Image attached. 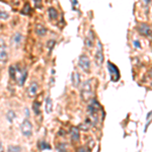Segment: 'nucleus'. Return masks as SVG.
I'll return each mask as SVG.
<instances>
[{"label": "nucleus", "instance_id": "f257e3e1", "mask_svg": "<svg viewBox=\"0 0 152 152\" xmlns=\"http://www.w3.org/2000/svg\"><path fill=\"white\" fill-rule=\"evenodd\" d=\"M9 74L19 86L24 84L28 77V70L26 68H19L18 65H11L9 67Z\"/></svg>", "mask_w": 152, "mask_h": 152}, {"label": "nucleus", "instance_id": "f03ea898", "mask_svg": "<svg viewBox=\"0 0 152 152\" xmlns=\"http://www.w3.org/2000/svg\"><path fill=\"white\" fill-rule=\"evenodd\" d=\"M80 95H81L83 100H88L92 96V87L90 80H86L82 84L81 90H80Z\"/></svg>", "mask_w": 152, "mask_h": 152}, {"label": "nucleus", "instance_id": "7ed1b4c3", "mask_svg": "<svg viewBox=\"0 0 152 152\" xmlns=\"http://www.w3.org/2000/svg\"><path fill=\"white\" fill-rule=\"evenodd\" d=\"M107 69L110 71V74H111L112 80L114 82H117L120 79V70L118 69V67L115 64H113L112 62H107Z\"/></svg>", "mask_w": 152, "mask_h": 152}, {"label": "nucleus", "instance_id": "20e7f679", "mask_svg": "<svg viewBox=\"0 0 152 152\" xmlns=\"http://www.w3.org/2000/svg\"><path fill=\"white\" fill-rule=\"evenodd\" d=\"M20 130H21L23 135H24V136H26V137L31 136V133H33V126H31V123L28 119L23 120V122L20 125Z\"/></svg>", "mask_w": 152, "mask_h": 152}, {"label": "nucleus", "instance_id": "39448f33", "mask_svg": "<svg viewBox=\"0 0 152 152\" xmlns=\"http://www.w3.org/2000/svg\"><path fill=\"white\" fill-rule=\"evenodd\" d=\"M104 50H102V45L100 42L97 43V50L96 53H95V63L97 65L100 66L104 63Z\"/></svg>", "mask_w": 152, "mask_h": 152}, {"label": "nucleus", "instance_id": "423d86ee", "mask_svg": "<svg viewBox=\"0 0 152 152\" xmlns=\"http://www.w3.org/2000/svg\"><path fill=\"white\" fill-rule=\"evenodd\" d=\"M78 63H79V66L80 68L85 71V72H88L90 69V61L89 59L86 55H81L79 57V61H78Z\"/></svg>", "mask_w": 152, "mask_h": 152}, {"label": "nucleus", "instance_id": "0eeeda50", "mask_svg": "<svg viewBox=\"0 0 152 152\" xmlns=\"http://www.w3.org/2000/svg\"><path fill=\"white\" fill-rule=\"evenodd\" d=\"M137 29H138L139 33H140L141 35H143V36L149 37V36H151V34H152L150 26H147V24H145V23L139 24V26L137 28Z\"/></svg>", "mask_w": 152, "mask_h": 152}, {"label": "nucleus", "instance_id": "6e6552de", "mask_svg": "<svg viewBox=\"0 0 152 152\" xmlns=\"http://www.w3.org/2000/svg\"><path fill=\"white\" fill-rule=\"evenodd\" d=\"M38 90H39V85L37 82H31L29 84V86L28 88V95L29 97H33L38 94Z\"/></svg>", "mask_w": 152, "mask_h": 152}, {"label": "nucleus", "instance_id": "1a4fd4ad", "mask_svg": "<svg viewBox=\"0 0 152 152\" xmlns=\"http://www.w3.org/2000/svg\"><path fill=\"white\" fill-rule=\"evenodd\" d=\"M8 58V54H7V50H6V46L4 45L3 43L0 45V61L1 62H5Z\"/></svg>", "mask_w": 152, "mask_h": 152}, {"label": "nucleus", "instance_id": "9d476101", "mask_svg": "<svg viewBox=\"0 0 152 152\" xmlns=\"http://www.w3.org/2000/svg\"><path fill=\"white\" fill-rule=\"evenodd\" d=\"M70 135H71V139H72V141H74V142L79 141V138H80V131L78 130L77 127H72V128H71Z\"/></svg>", "mask_w": 152, "mask_h": 152}, {"label": "nucleus", "instance_id": "9b49d317", "mask_svg": "<svg viewBox=\"0 0 152 152\" xmlns=\"http://www.w3.org/2000/svg\"><path fill=\"white\" fill-rule=\"evenodd\" d=\"M21 40H23V36L19 33H15L11 38V44L14 47H18V46H19V44L21 43Z\"/></svg>", "mask_w": 152, "mask_h": 152}, {"label": "nucleus", "instance_id": "f8f14e48", "mask_svg": "<svg viewBox=\"0 0 152 152\" xmlns=\"http://www.w3.org/2000/svg\"><path fill=\"white\" fill-rule=\"evenodd\" d=\"M36 33H37V35L43 37V36L46 35V33H47V28H46L45 26H43V24H37Z\"/></svg>", "mask_w": 152, "mask_h": 152}, {"label": "nucleus", "instance_id": "ddd939ff", "mask_svg": "<svg viewBox=\"0 0 152 152\" xmlns=\"http://www.w3.org/2000/svg\"><path fill=\"white\" fill-rule=\"evenodd\" d=\"M89 35L87 36V38H86V40H85V44H86V46L87 47H89V48H91L92 46H94V33H92L91 31H89Z\"/></svg>", "mask_w": 152, "mask_h": 152}, {"label": "nucleus", "instance_id": "4468645a", "mask_svg": "<svg viewBox=\"0 0 152 152\" xmlns=\"http://www.w3.org/2000/svg\"><path fill=\"white\" fill-rule=\"evenodd\" d=\"M80 83V76L77 72L72 73V85L74 87H77Z\"/></svg>", "mask_w": 152, "mask_h": 152}, {"label": "nucleus", "instance_id": "2eb2a0df", "mask_svg": "<svg viewBox=\"0 0 152 152\" xmlns=\"http://www.w3.org/2000/svg\"><path fill=\"white\" fill-rule=\"evenodd\" d=\"M48 14H49V18L52 19V20L57 19V18H58V12L54 7H50V8L48 9Z\"/></svg>", "mask_w": 152, "mask_h": 152}, {"label": "nucleus", "instance_id": "dca6fc26", "mask_svg": "<svg viewBox=\"0 0 152 152\" xmlns=\"http://www.w3.org/2000/svg\"><path fill=\"white\" fill-rule=\"evenodd\" d=\"M53 110V104H52V99L50 96H48L46 99V113H51Z\"/></svg>", "mask_w": 152, "mask_h": 152}, {"label": "nucleus", "instance_id": "f3484780", "mask_svg": "<svg viewBox=\"0 0 152 152\" xmlns=\"http://www.w3.org/2000/svg\"><path fill=\"white\" fill-rule=\"evenodd\" d=\"M33 110H34V112H35L36 115H40V113H41V102H37V100H36V102H34Z\"/></svg>", "mask_w": 152, "mask_h": 152}, {"label": "nucleus", "instance_id": "a211bd4d", "mask_svg": "<svg viewBox=\"0 0 152 152\" xmlns=\"http://www.w3.org/2000/svg\"><path fill=\"white\" fill-rule=\"evenodd\" d=\"M31 7L29 5L28 3H26L23 8V10H21V13L24 14V15H28V14H31Z\"/></svg>", "mask_w": 152, "mask_h": 152}, {"label": "nucleus", "instance_id": "6ab92c4d", "mask_svg": "<svg viewBox=\"0 0 152 152\" xmlns=\"http://www.w3.org/2000/svg\"><path fill=\"white\" fill-rule=\"evenodd\" d=\"M39 146H40V149L41 150H46V149H51V146L50 144L47 143L46 141H41L40 143H39Z\"/></svg>", "mask_w": 152, "mask_h": 152}, {"label": "nucleus", "instance_id": "aec40b11", "mask_svg": "<svg viewBox=\"0 0 152 152\" xmlns=\"http://www.w3.org/2000/svg\"><path fill=\"white\" fill-rule=\"evenodd\" d=\"M6 117H7V120H8L10 123H12V122H13V120L16 118L15 113H14L13 111H8V113H7V115H6Z\"/></svg>", "mask_w": 152, "mask_h": 152}, {"label": "nucleus", "instance_id": "412c9836", "mask_svg": "<svg viewBox=\"0 0 152 152\" xmlns=\"http://www.w3.org/2000/svg\"><path fill=\"white\" fill-rule=\"evenodd\" d=\"M21 151V148L19 146H14V145H11L8 147L7 149V152H20Z\"/></svg>", "mask_w": 152, "mask_h": 152}, {"label": "nucleus", "instance_id": "4be33fe9", "mask_svg": "<svg viewBox=\"0 0 152 152\" xmlns=\"http://www.w3.org/2000/svg\"><path fill=\"white\" fill-rule=\"evenodd\" d=\"M58 152H67V148H66L65 143H60L58 145Z\"/></svg>", "mask_w": 152, "mask_h": 152}, {"label": "nucleus", "instance_id": "5701e85b", "mask_svg": "<svg viewBox=\"0 0 152 152\" xmlns=\"http://www.w3.org/2000/svg\"><path fill=\"white\" fill-rule=\"evenodd\" d=\"M8 18H9V14L7 12L0 10V19H7Z\"/></svg>", "mask_w": 152, "mask_h": 152}, {"label": "nucleus", "instance_id": "b1692460", "mask_svg": "<svg viewBox=\"0 0 152 152\" xmlns=\"http://www.w3.org/2000/svg\"><path fill=\"white\" fill-rule=\"evenodd\" d=\"M77 152H90V150L87 148V147L82 146V147H79V148L77 149Z\"/></svg>", "mask_w": 152, "mask_h": 152}, {"label": "nucleus", "instance_id": "393cba45", "mask_svg": "<svg viewBox=\"0 0 152 152\" xmlns=\"http://www.w3.org/2000/svg\"><path fill=\"white\" fill-rule=\"evenodd\" d=\"M54 45H55V41H54V40L48 41V48L49 49H52Z\"/></svg>", "mask_w": 152, "mask_h": 152}, {"label": "nucleus", "instance_id": "a878e982", "mask_svg": "<svg viewBox=\"0 0 152 152\" xmlns=\"http://www.w3.org/2000/svg\"><path fill=\"white\" fill-rule=\"evenodd\" d=\"M35 4H36L37 7H42V3H40L38 0H36V1H35Z\"/></svg>", "mask_w": 152, "mask_h": 152}, {"label": "nucleus", "instance_id": "bb28decb", "mask_svg": "<svg viewBox=\"0 0 152 152\" xmlns=\"http://www.w3.org/2000/svg\"><path fill=\"white\" fill-rule=\"evenodd\" d=\"M134 45L136 46V47H139V48H140V44H139V42L137 43V41H135V42H134Z\"/></svg>", "mask_w": 152, "mask_h": 152}, {"label": "nucleus", "instance_id": "cd10ccee", "mask_svg": "<svg viewBox=\"0 0 152 152\" xmlns=\"http://www.w3.org/2000/svg\"><path fill=\"white\" fill-rule=\"evenodd\" d=\"M0 152H4V151H3V148H2V144H1V142H0Z\"/></svg>", "mask_w": 152, "mask_h": 152}]
</instances>
